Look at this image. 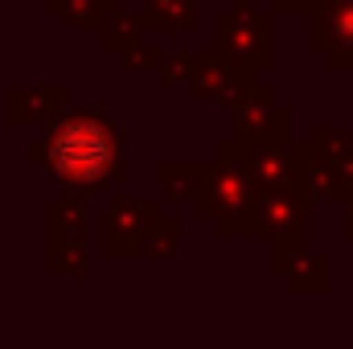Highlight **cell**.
Wrapping results in <instances>:
<instances>
[{"mask_svg":"<svg viewBox=\"0 0 353 349\" xmlns=\"http://www.w3.org/2000/svg\"><path fill=\"white\" fill-rule=\"evenodd\" d=\"M193 201L201 210L205 222H214V230L222 239H234V235H259V222H255V201H259V185L247 169V157H243V144H218L214 161L201 165L197 177V189H193Z\"/></svg>","mask_w":353,"mask_h":349,"instance_id":"7a4b0ae2","label":"cell"},{"mask_svg":"<svg viewBox=\"0 0 353 349\" xmlns=\"http://www.w3.org/2000/svg\"><path fill=\"white\" fill-rule=\"evenodd\" d=\"M66 103L62 87H21L8 94V119L12 123H37V119H58Z\"/></svg>","mask_w":353,"mask_h":349,"instance_id":"30bf717a","label":"cell"},{"mask_svg":"<svg viewBox=\"0 0 353 349\" xmlns=\"http://www.w3.org/2000/svg\"><path fill=\"white\" fill-rule=\"evenodd\" d=\"M189 87L197 90L201 99H214V103L234 107V103L251 90V66L234 62V58L222 54V50H201V54H193Z\"/></svg>","mask_w":353,"mask_h":349,"instance_id":"8992f818","label":"cell"},{"mask_svg":"<svg viewBox=\"0 0 353 349\" xmlns=\"http://www.w3.org/2000/svg\"><path fill=\"white\" fill-rule=\"evenodd\" d=\"M176 239H181V226H176L173 218H157V222L148 226V235H144L140 251H148V255H173Z\"/></svg>","mask_w":353,"mask_h":349,"instance_id":"ac0fdd59","label":"cell"},{"mask_svg":"<svg viewBox=\"0 0 353 349\" xmlns=\"http://www.w3.org/2000/svg\"><path fill=\"white\" fill-rule=\"evenodd\" d=\"M157 218H161V201L123 197V201L107 206V222H103L107 255H140V243H144V235Z\"/></svg>","mask_w":353,"mask_h":349,"instance_id":"ba28073f","label":"cell"},{"mask_svg":"<svg viewBox=\"0 0 353 349\" xmlns=\"http://www.w3.org/2000/svg\"><path fill=\"white\" fill-rule=\"evenodd\" d=\"M243 157H247V169L259 189L292 181V144H251V148H243Z\"/></svg>","mask_w":353,"mask_h":349,"instance_id":"7c38bea8","label":"cell"},{"mask_svg":"<svg viewBox=\"0 0 353 349\" xmlns=\"http://www.w3.org/2000/svg\"><path fill=\"white\" fill-rule=\"evenodd\" d=\"M54 247H50V271L58 275H79L87 271V243L83 235H50Z\"/></svg>","mask_w":353,"mask_h":349,"instance_id":"9a60e30c","label":"cell"},{"mask_svg":"<svg viewBox=\"0 0 353 349\" xmlns=\"http://www.w3.org/2000/svg\"><path fill=\"white\" fill-rule=\"evenodd\" d=\"M308 25V46L329 58V66H353V0H321Z\"/></svg>","mask_w":353,"mask_h":349,"instance_id":"52a82bcc","label":"cell"},{"mask_svg":"<svg viewBox=\"0 0 353 349\" xmlns=\"http://www.w3.org/2000/svg\"><path fill=\"white\" fill-rule=\"evenodd\" d=\"M201 177V161H165L161 165V185L169 197H193Z\"/></svg>","mask_w":353,"mask_h":349,"instance_id":"2e32d148","label":"cell"},{"mask_svg":"<svg viewBox=\"0 0 353 349\" xmlns=\"http://www.w3.org/2000/svg\"><path fill=\"white\" fill-rule=\"evenodd\" d=\"M218 50L230 54L234 62L267 70L271 66V17L259 8H230L218 17Z\"/></svg>","mask_w":353,"mask_h":349,"instance_id":"3957f363","label":"cell"},{"mask_svg":"<svg viewBox=\"0 0 353 349\" xmlns=\"http://www.w3.org/2000/svg\"><path fill=\"white\" fill-rule=\"evenodd\" d=\"M271 267L292 283V292H325L329 288V259L312 255L308 239H275Z\"/></svg>","mask_w":353,"mask_h":349,"instance_id":"9c48e42d","label":"cell"},{"mask_svg":"<svg viewBox=\"0 0 353 349\" xmlns=\"http://www.w3.org/2000/svg\"><path fill=\"white\" fill-rule=\"evenodd\" d=\"M148 12L157 17L161 29H173V33H193L201 25L197 0H148Z\"/></svg>","mask_w":353,"mask_h":349,"instance_id":"5bb4252c","label":"cell"},{"mask_svg":"<svg viewBox=\"0 0 353 349\" xmlns=\"http://www.w3.org/2000/svg\"><path fill=\"white\" fill-rule=\"evenodd\" d=\"M148 29H161L148 8H144V12H115V17L103 21L99 37H103V46H107L111 54H128L132 46H140V37H144Z\"/></svg>","mask_w":353,"mask_h":349,"instance_id":"8fae6325","label":"cell"},{"mask_svg":"<svg viewBox=\"0 0 353 349\" xmlns=\"http://www.w3.org/2000/svg\"><path fill=\"white\" fill-rule=\"evenodd\" d=\"M304 144L329 161V157H337V152L350 144V136H345V132H337V128H329V123H316V128H308V140H304Z\"/></svg>","mask_w":353,"mask_h":349,"instance_id":"d6986e66","label":"cell"},{"mask_svg":"<svg viewBox=\"0 0 353 349\" xmlns=\"http://www.w3.org/2000/svg\"><path fill=\"white\" fill-rule=\"evenodd\" d=\"M54 12H62L70 25L87 29V33H99L107 17L119 12V0H50Z\"/></svg>","mask_w":353,"mask_h":349,"instance_id":"4fadbf2b","label":"cell"},{"mask_svg":"<svg viewBox=\"0 0 353 349\" xmlns=\"http://www.w3.org/2000/svg\"><path fill=\"white\" fill-rule=\"evenodd\" d=\"M345 230H350V239H353V193L345 197Z\"/></svg>","mask_w":353,"mask_h":349,"instance_id":"603a6c76","label":"cell"},{"mask_svg":"<svg viewBox=\"0 0 353 349\" xmlns=\"http://www.w3.org/2000/svg\"><path fill=\"white\" fill-rule=\"evenodd\" d=\"M275 4V12H312L321 0H271Z\"/></svg>","mask_w":353,"mask_h":349,"instance_id":"7402d4cb","label":"cell"},{"mask_svg":"<svg viewBox=\"0 0 353 349\" xmlns=\"http://www.w3.org/2000/svg\"><path fill=\"white\" fill-rule=\"evenodd\" d=\"M41 161H50V169L66 185L90 193V189H103L107 177H119V136L94 111L62 115L54 136L46 140Z\"/></svg>","mask_w":353,"mask_h":349,"instance_id":"6da1fadb","label":"cell"},{"mask_svg":"<svg viewBox=\"0 0 353 349\" xmlns=\"http://www.w3.org/2000/svg\"><path fill=\"white\" fill-rule=\"evenodd\" d=\"M83 226H87V210H83V201L62 197V201L50 206V235H83Z\"/></svg>","mask_w":353,"mask_h":349,"instance_id":"e0dca14e","label":"cell"},{"mask_svg":"<svg viewBox=\"0 0 353 349\" xmlns=\"http://www.w3.org/2000/svg\"><path fill=\"white\" fill-rule=\"evenodd\" d=\"M161 58H165L161 50H140V46H132V50L123 54V66H128V70H157Z\"/></svg>","mask_w":353,"mask_h":349,"instance_id":"44dd1931","label":"cell"},{"mask_svg":"<svg viewBox=\"0 0 353 349\" xmlns=\"http://www.w3.org/2000/svg\"><path fill=\"white\" fill-rule=\"evenodd\" d=\"M292 132V111L283 103H275L267 90L251 87L234 103V140L243 148L251 144H288Z\"/></svg>","mask_w":353,"mask_h":349,"instance_id":"5b68a950","label":"cell"},{"mask_svg":"<svg viewBox=\"0 0 353 349\" xmlns=\"http://www.w3.org/2000/svg\"><path fill=\"white\" fill-rule=\"evenodd\" d=\"M308 210H312V197L296 181L263 185L259 201H255L259 235H271V239H308Z\"/></svg>","mask_w":353,"mask_h":349,"instance_id":"277c9868","label":"cell"},{"mask_svg":"<svg viewBox=\"0 0 353 349\" xmlns=\"http://www.w3.org/2000/svg\"><path fill=\"white\" fill-rule=\"evenodd\" d=\"M157 70L165 74V87H189V74H193V54H165Z\"/></svg>","mask_w":353,"mask_h":349,"instance_id":"ffe728a7","label":"cell"}]
</instances>
